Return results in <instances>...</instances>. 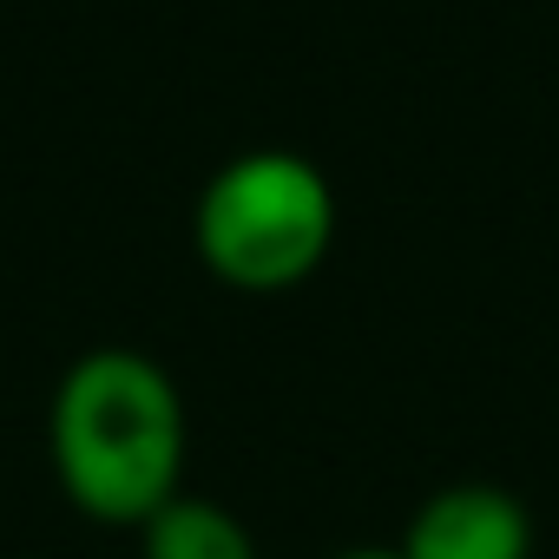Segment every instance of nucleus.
Returning <instances> with one entry per match:
<instances>
[{"label": "nucleus", "instance_id": "nucleus-1", "mask_svg": "<svg viewBox=\"0 0 559 559\" xmlns=\"http://www.w3.org/2000/svg\"><path fill=\"white\" fill-rule=\"evenodd\" d=\"M47 454L73 513L139 533L185 493L191 415L171 369L126 343L73 356L47 408Z\"/></svg>", "mask_w": 559, "mask_h": 559}, {"label": "nucleus", "instance_id": "nucleus-2", "mask_svg": "<svg viewBox=\"0 0 559 559\" xmlns=\"http://www.w3.org/2000/svg\"><path fill=\"white\" fill-rule=\"evenodd\" d=\"M191 243L230 290H297L336 243V185L290 145H250L224 158L191 211Z\"/></svg>", "mask_w": 559, "mask_h": 559}, {"label": "nucleus", "instance_id": "nucleus-3", "mask_svg": "<svg viewBox=\"0 0 559 559\" xmlns=\"http://www.w3.org/2000/svg\"><path fill=\"white\" fill-rule=\"evenodd\" d=\"M395 552L402 559H533V513L520 493L493 480H448L408 513Z\"/></svg>", "mask_w": 559, "mask_h": 559}, {"label": "nucleus", "instance_id": "nucleus-4", "mask_svg": "<svg viewBox=\"0 0 559 559\" xmlns=\"http://www.w3.org/2000/svg\"><path fill=\"white\" fill-rule=\"evenodd\" d=\"M139 559H263L243 513L211 493H178L139 526Z\"/></svg>", "mask_w": 559, "mask_h": 559}, {"label": "nucleus", "instance_id": "nucleus-5", "mask_svg": "<svg viewBox=\"0 0 559 559\" xmlns=\"http://www.w3.org/2000/svg\"><path fill=\"white\" fill-rule=\"evenodd\" d=\"M330 559H402L395 546H349V552H330Z\"/></svg>", "mask_w": 559, "mask_h": 559}]
</instances>
